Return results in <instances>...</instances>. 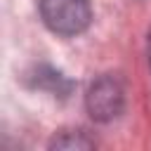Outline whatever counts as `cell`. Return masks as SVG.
<instances>
[{"instance_id":"obj_1","label":"cell","mask_w":151,"mask_h":151,"mask_svg":"<svg viewBox=\"0 0 151 151\" xmlns=\"http://www.w3.org/2000/svg\"><path fill=\"white\" fill-rule=\"evenodd\" d=\"M45 26L59 35H76L90 26V0H40Z\"/></svg>"},{"instance_id":"obj_2","label":"cell","mask_w":151,"mask_h":151,"mask_svg":"<svg viewBox=\"0 0 151 151\" xmlns=\"http://www.w3.org/2000/svg\"><path fill=\"white\" fill-rule=\"evenodd\" d=\"M87 109L99 120H111L123 109V87L113 78H99L87 94Z\"/></svg>"},{"instance_id":"obj_3","label":"cell","mask_w":151,"mask_h":151,"mask_svg":"<svg viewBox=\"0 0 151 151\" xmlns=\"http://www.w3.org/2000/svg\"><path fill=\"white\" fill-rule=\"evenodd\" d=\"M149 61H151V40H149Z\"/></svg>"}]
</instances>
